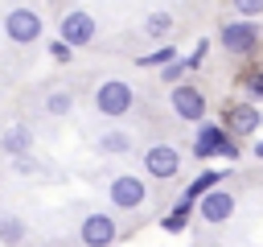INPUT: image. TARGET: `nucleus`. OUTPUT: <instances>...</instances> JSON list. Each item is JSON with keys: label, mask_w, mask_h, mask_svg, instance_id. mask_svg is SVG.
<instances>
[{"label": "nucleus", "mask_w": 263, "mask_h": 247, "mask_svg": "<svg viewBox=\"0 0 263 247\" xmlns=\"http://www.w3.org/2000/svg\"><path fill=\"white\" fill-rule=\"evenodd\" d=\"M132 103H136V95H132V86L119 82V78H107V82H99V91H95V107H99V115H107V119L127 115Z\"/></svg>", "instance_id": "obj_1"}, {"label": "nucleus", "mask_w": 263, "mask_h": 247, "mask_svg": "<svg viewBox=\"0 0 263 247\" xmlns=\"http://www.w3.org/2000/svg\"><path fill=\"white\" fill-rule=\"evenodd\" d=\"M58 37H62L70 49H78V45H90V41L99 37V21H95L90 12H82V8H74V12H66V16H62V29H58Z\"/></svg>", "instance_id": "obj_2"}, {"label": "nucleus", "mask_w": 263, "mask_h": 247, "mask_svg": "<svg viewBox=\"0 0 263 247\" xmlns=\"http://www.w3.org/2000/svg\"><path fill=\"white\" fill-rule=\"evenodd\" d=\"M4 37L16 41V45L37 41V37H41V16H37L33 8H8V16H4Z\"/></svg>", "instance_id": "obj_3"}, {"label": "nucleus", "mask_w": 263, "mask_h": 247, "mask_svg": "<svg viewBox=\"0 0 263 247\" xmlns=\"http://www.w3.org/2000/svg\"><path fill=\"white\" fill-rule=\"evenodd\" d=\"M218 41H222L226 54H251V49L259 45V25H251V21H230V25H222Z\"/></svg>", "instance_id": "obj_4"}, {"label": "nucleus", "mask_w": 263, "mask_h": 247, "mask_svg": "<svg viewBox=\"0 0 263 247\" xmlns=\"http://www.w3.org/2000/svg\"><path fill=\"white\" fill-rule=\"evenodd\" d=\"M173 111L181 115V119H189V123H205V95L197 91V86H189V82H181V86H173Z\"/></svg>", "instance_id": "obj_5"}, {"label": "nucleus", "mask_w": 263, "mask_h": 247, "mask_svg": "<svg viewBox=\"0 0 263 247\" xmlns=\"http://www.w3.org/2000/svg\"><path fill=\"white\" fill-rule=\"evenodd\" d=\"M259 123H263V115H259L255 103H226L222 107V128L234 132V136H251Z\"/></svg>", "instance_id": "obj_6"}, {"label": "nucleus", "mask_w": 263, "mask_h": 247, "mask_svg": "<svg viewBox=\"0 0 263 247\" xmlns=\"http://www.w3.org/2000/svg\"><path fill=\"white\" fill-rule=\"evenodd\" d=\"M230 144V132L222 128V123H201L197 128V136H193V156L197 161H210V156H222V148Z\"/></svg>", "instance_id": "obj_7"}, {"label": "nucleus", "mask_w": 263, "mask_h": 247, "mask_svg": "<svg viewBox=\"0 0 263 247\" xmlns=\"http://www.w3.org/2000/svg\"><path fill=\"white\" fill-rule=\"evenodd\" d=\"M197 214H201V222H210V226L230 222V214H234V193H230L226 185H218L214 193H205V198L197 202Z\"/></svg>", "instance_id": "obj_8"}, {"label": "nucleus", "mask_w": 263, "mask_h": 247, "mask_svg": "<svg viewBox=\"0 0 263 247\" xmlns=\"http://www.w3.org/2000/svg\"><path fill=\"white\" fill-rule=\"evenodd\" d=\"M78 235H82V243H86V247H111V243L119 239L115 218H111V214H99V210L82 218V231H78Z\"/></svg>", "instance_id": "obj_9"}, {"label": "nucleus", "mask_w": 263, "mask_h": 247, "mask_svg": "<svg viewBox=\"0 0 263 247\" xmlns=\"http://www.w3.org/2000/svg\"><path fill=\"white\" fill-rule=\"evenodd\" d=\"M144 169H148L152 177L168 181V177H177V169H181V152H177L173 144H152V148L144 152Z\"/></svg>", "instance_id": "obj_10"}, {"label": "nucleus", "mask_w": 263, "mask_h": 247, "mask_svg": "<svg viewBox=\"0 0 263 247\" xmlns=\"http://www.w3.org/2000/svg\"><path fill=\"white\" fill-rule=\"evenodd\" d=\"M111 202L119 206V210H136V206H144V198H148V185L140 181V177H132V173H123V177H115L111 181Z\"/></svg>", "instance_id": "obj_11"}, {"label": "nucleus", "mask_w": 263, "mask_h": 247, "mask_svg": "<svg viewBox=\"0 0 263 247\" xmlns=\"http://www.w3.org/2000/svg\"><path fill=\"white\" fill-rule=\"evenodd\" d=\"M0 148L12 152V156H29V148H33V128H29V123H12V128L0 136Z\"/></svg>", "instance_id": "obj_12"}, {"label": "nucleus", "mask_w": 263, "mask_h": 247, "mask_svg": "<svg viewBox=\"0 0 263 247\" xmlns=\"http://www.w3.org/2000/svg\"><path fill=\"white\" fill-rule=\"evenodd\" d=\"M222 181H226V173H218V169H205V173H197V177L185 185V193H181V198H189V202H201V198H205V193H214Z\"/></svg>", "instance_id": "obj_13"}, {"label": "nucleus", "mask_w": 263, "mask_h": 247, "mask_svg": "<svg viewBox=\"0 0 263 247\" xmlns=\"http://www.w3.org/2000/svg\"><path fill=\"white\" fill-rule=\"evenodd\" d=\"M0 243H4V247L25 243V222H21L16 214H0Z\"/></svg>", "instance_id": "obj_14"}, {"label": "nucleus", "mask_w": 263, "mask_h": 247, "mask_svg": "<svg viewBox=\"0 0 263 247\" xmlns=\"http://www.w3.org/2000/svg\"><path fill=\"white\" fill-rule=\"evenodd\" d=\"M189 210H193V202H189V198H181V202L173 206V214H164V218H160V226H164L168 235L185 231V218H189Z\"/></svg>", "instance_id": "obj_15"}, {"label": "nucleus", "mask_w": 263, "mask_h": 247, "mask_svg": "<svg viewBox=\"0 0 263 247\" xmlns=\"http://www.w3.org/2000/svg\"><path fill=\"white\" fill-rule=\"evenodd\" d=\"M168 29H173V16H168V12H148V16H144V33H148V37L160 41Z\"/></svg>", "instance_id": "obj_16"}, {"label": "nucleus", "mask_w": 263, "mask_h": 247, "mask_svg": "<svg viewBox=\"0 0 263 247\" xmlns=\"http://www.w3.org/2000/svg\"><path fill=\"white\" fill-rule=\"evenodd\" d=\"M70 107H74V95H70V91H53V95L45 99V111H49V115H66Z\"/></svg>", "instance_id": "obj_17"}, {"label": "nucleus", "mask_w": 263, "mask_h": 247, "mask_svg": "<svg viewBox=\"0 0 263 247\" xmlns=\"http://www.w3.org/2000/svg\"><path fill=\"white\" fill-rule=\"evenodd\" d=\"M99 148H103V152H127L132 140H127L123 132H103V136H99Z\"/></svg>", "instance_id": "obj_18"}, {"label": "nucleus", "mask_w": 263, "mask_h": 247, "mask_svg": "<svg viewBox=\"0 0 263 247\" xmlns=\"http://www.w3.org/2000/svg\"><path fill=\"white\" fill-rule=\"evenodd\" d=\"M173 62H177V49H173V45H164V49H156V54L140 58V66H164V70H168Z\"/></svg>", "instance_id": "obj_19"}, {"label": "nucleus", "mask_w": 263, "mask_h": 247, "mask_svg": "<svg viewBox=\"0 0 263 247\" xmlns=\"http://www.w3.org/2000/svg\"><path fill=\"white\" fill-rule=\"evenodd\" d=\"M242 91H247L251 99H263V70H251V74L242 78Z\"/></svg>", "instance_id": "obj_20"}, {"label": "nucleus", "mask_w": 263, "mask_h": 247, "mask_svg": "<svg viewBox=\"0 0 263 247\" xmlns=\"http://www.w3.org/2000/svg\"><path fill=\"white\" fill-rule=\"evenodd\" d=\"M234 12L247 21V16H263V0H234Z\"/></svg>", "instance_id": "obj_21"}, {"label": "nucleus", "mask_w": 263, "mask_h": 247, "mask_svg": "<svg viewBox=\"0 0 263 247\" xmlns=\"http://www.w3.org/2000/svg\"><path fill=\"white\" fill-rule=\"evenodd\" d=\"M70 54H74V49H70V45L62 41V37H58V41L49 45V58H53V62H70Z\"/></svg>", "instance_id": "obj_22"}, {"label": "nucleus", "mask_w": 263, "mask_h": 247, "mask_svg": "<svg viewBox=\"0 0 263 247\" xmlns=\"http://www.w3.org/2000/svg\"><path fill=\"white\" fill-rule=\"evenodd\" d=\"M205 49H210V41H197V49L185 58V70H197V66H201V58H205Z\"/></svg>", "instance_id": "obj_23"}, {"label": "nucleus", "mask_w": 263, "mask_h": 247, "mask_svg": "<svg viewBox=\"0 0 263 247\" xmlns=\"http://www.w3.org/2000/svg\"><path fill=\"white\" fill-rule=\"evenodd\" d=\"M181 74H185V62H173V66L164 70V82H177V86H181Z\"/></svg>", "instance_id": "obj_24"}, {"label": "nucleus", "mask_w": 263, "mask_h": 247, "mask_svg": "<svg viewBox=\"0 0 263 247\" xmlns=\"http://www.w3.org/2000/svg\"><path fill=\"white\" fill-rule=\"evenodd\" d=\"M12 169H16V173H33L37 161H33V156H12Z\"/></svg>", "instance_id": "obj_25"}, {"label": "nucleus", "mask_w": 263, "mask_h": 247, "mask_svg": "<svg viewBox=\"0 0 263 247\" xmlns=\"http://www.w3.org/2000/svg\"><path fill=\"white\" fill-rule=\"evenodd\" d=\"M255 156H259V161H263V140H259V144H255Z\"/></svg>", "instance_id": "obj_26"}]
</instances>
